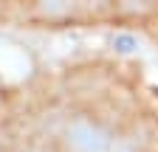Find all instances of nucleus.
<instances>
[{
    "label": "nucleus",
    "mask_w": 158,
    "mask_h": 152,
    "mask_svg": "<svg viewBox=\"0 0 158 152\" xmlns=\"http://www.w3.org/2000/svg\"><path fill=\"white\" fill-rule=\"evenodd\" d=\"M158 17V0H37L26 26L40 28H85L110 26L130 31Z\"/></svg>",
    "instance_id": "obj_2"
},
{
    "label": "nucleus",
    "mask_w": 158,
    "mask_h": 152,
    "mask_svg": "<svg viewBox=\"0 0 158 152\" xmlns=\"http://www.w3.org/2000/svg\"><path fill=\"white\" fill-rule=\"evenodd\" d=\"M37 0H0V26H26Z\"/></svg>",
    "instance_id": "obj_3"
},
{
    "label": "nucleus",
    "mask_w": 158,
    "mask_h": 152,
    "mask_svg": "<svg viewBox=\"0 0 158 152\" xmlns=\"http://www.w3.org/2000/svg\"><path fill=\"white\" fill-rule=\"evenodd\" d=\"M102 62L0 87V152H150L144 104Z\"/></svg>",
    "instance_id": "obj_1"
}]
</instances>
